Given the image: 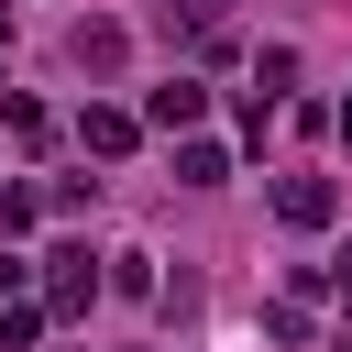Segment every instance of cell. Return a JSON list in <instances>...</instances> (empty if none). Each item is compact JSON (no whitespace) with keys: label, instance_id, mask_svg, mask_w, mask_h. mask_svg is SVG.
Here are the masks:
<instances>
[{"label":"cell","instance_id":"3957f363","mask_svg":"<svg viewBox=\"0 0 352 352\" xmlns=\"http://www.w3.org/2000/svg\"><path fill=\"white\" fill-rule=\"evenodd\" d=\"M198 110H209V88H198V77H165V88H143V121H154V132H187Z\"/></svg>","mask_w":352,"mask_h":352},{"label":"cell","instance_id":"6da1fadb","mask_svg":"<svg viewBox=\"0 0 352 352\" xmlns=\"http://www.w3.org/2000/svg\"><path fill=\"white\" fill-rule=\"evenodd\" d=\"M330 209H341L330 176H275V220H286V231H330Z\"/></svg>","mask_w":352,"mask_h":352},{"label":"cell","instance_id":"8992f818","mask_svg":"<svg viewBox=\"0 0 352 352\" xmlns=\"http://www.w3.org/2000/svg\"><path fill=\"white\" fill-rule=\"evenodd\" d=\"M220 176H231L220 143H176V187H220Z\"/></svg>","mask_w":352,"mask_h":352},{"label":"cell","instance_id":"ba28073f","mask_svg":"<svg viewBox=\"0 0 352 352\" xmlns=\"http://www.w3.org/2000/svg\"><path fill=\"white\" fill-rule=\"evenodd\" d=\"M0 286H22V264H11V253H0Z\"/></svg>","mask_w":352,"mask_h":352},{"label":"cell","instance_id":"7a4b0ae2","mask_svg":"<svg viewBox=\"0 0 352 352\" xmlns=\"http://www.w3.org/2000/svg\"><path fill=\"white\" fill-rule=\"evenodd\" d=\"M44 264H55V275H44V308H88V297H99V253H88V242H55Z\"/></svg>","mask_w":352,"mask_h":352},{"label":"cell","instance_id":"9c48e42d","mask_svg":"<svg viewBox=\"0 0 352 352\" xmlns=\"http://www.w3.org/2000/svg\"><path fill=\"white\" fill-rule=\"evenodd\" d=\"M341 143H352V99H341Z\"/></svg>","mask_w":352,"mask_h":352},{"label":"cell","instance_id":"52a82bcc","mask_svg":"<svg viewBox=\"0 0 352 352\" xmlns=\"http://www.w3.org/2000/svg\"><path fill=\"white\" fill-rule=\"evenodd\" d=\"M22 341H44V308H33V297H11V308H0V352H22Z\"/></svg>","mask_w":352,"mask_h":352},{"label":"cell","instance_id":"5b68a950","mask_svg":"<svg viewBox=\"0 0 352 352\" xmlns=\"http://www.w3.org/2000/svg\"><path fill=\"white\" fill-rule=\"evenodd\" d=\"M66 55H77L88 77H110V66H121V22H77V33H66Z\"/></svg>","mask_w":352,"mask_h":352},{"label":"cell","instance_id":"30bf717a","mask_svg":"<svg viewBox=\"0 0 352 352\" xmlns=\"http://www.w3.org/2000/svg\"><path fill=\"white\" fill-rule=\"evenodd\" d=\"M176 11H220V0H176Z\"/></svg>","mask_w":352,"mask_h":352},{"label":"cell","instance_id":"277c9868","mask_svg":"<svg viewBox=\"0 0 352 352\" xmlns=\"http://www.w3.org/2000/svg\"><path fill=\"white\" fill-rule=\"evenodd\" d=\"M77 143L88 154H132L143 143V110H77Z\"/></svg>","mask_w":352,"mask_h":352},{"label":"cell","instance_id":"8fae6325","mask_svg":"<svg viewBox=\"0 0 352 352\" xmlns=\"http://www.w3.org/2000/svg\"><path fill=\"white\" fill-rule=\"evenodd\" d=\"M0 33H11V0H0Z\"/></svg>","mask_w":352,"mask_h":352}]
</instances>
